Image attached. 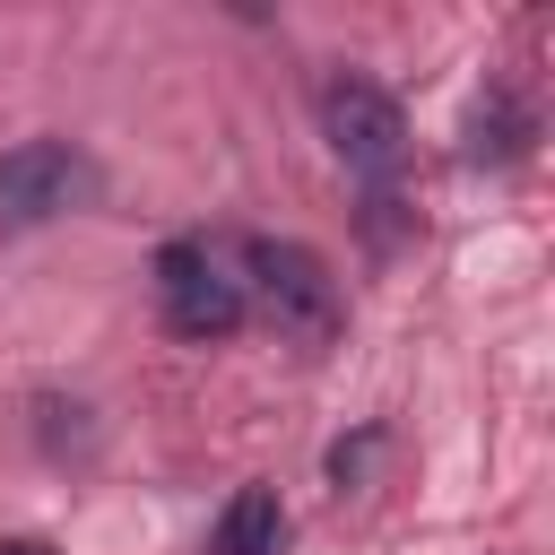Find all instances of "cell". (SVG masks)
Here are the masks:
<instances>
[{"label": "cell", "instance_id": "obj_1", "mask_svg": "<svg viewBox=\"0 0 555 555\" xmlns=\"http://www.w3.org/2000/svg\"><path fill=\"white\" fill-rule=\"evenodd\" d=\"M243 269H251V295L269 304L278 338H295V347H330V338H338L347 312H338V278H330L321 251L278 243V234H251V243H243Z\"/></svg>", "mask_w": 555, "mask_h": 555}, {"label": "cell", "instance_id": "obj_2", "mask_svg": "<svg viewBox=\"0 0 555 555\" xmlns=\"http://www.w3.org/2000/svg\"><path fill=\"white\" fill-rule=\"evenodd\" d=\"M156 295H165V330L173 338H225L234 321H243V278H225V260L208 251V243H165L156 251Z\"/></svg>", "mask_w": 555, "mask_h": 555}, {"label": "cell", "instance_id": "obj_3", "mask_svg": "<svg viewBox=\"0 0 555 555\" xmlns=\"http://www.w3.org/2000/svg\"><path fill=\"white\" fill-rule=\"evenodd\" d=\"M321 130H330L338 165L364 173V182H390L399 156H408V121H399V104L373 78H330L321 87Z\"/></svg>", "mask_w": 555, "mask_h": 555}, {"label": "cell", "instance_id": "obj_4", "mask_svg": "<svg viewBox=\"0 0 555 555\" xmlns=\"http://www.w3.org/2000/svg\"><path fill=\"white\" fill-rule=\"evenodd\" d=\"M87 182L95 173H87V156L69 139H26V147L0 156V225H43V217L78 208Z\"/></svg>", "mask_w": 555, "mask_h": 555}, {"label": "cell", "instance_id": "obj_5", "mask_svg": "<svg viewBox=\"0 0 555 555\" xmlns=\"http://www.w3.org/2000/svg\"><path fill=\"white\" fill-rule=\"evenodd\" d=\"M278 538H286V512H278V494H269V486H243V494L217 512V538H208V555H278Z\"/></svg>", "mask_w": 555, "mask_h": 555}, {"label": "cell", "instance_id": "obj_6", "mask_svg": "<svg viewBox=\"0 0 555 555\" xmlns=\"http://www.w3.org/2000/svg\"><path fill=\"white\" fill-rule=\"evenodd\" d=\"M0 555H43V546H35V538H9V546H0Z\"/></svg>", "mask_w": 555, "mask_h": 555}]
</instances>
